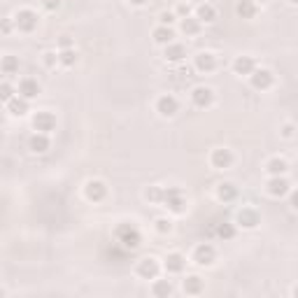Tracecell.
Masks as SVG:
<instances>
[{
  "instance_id": "obj_6",
  "label": "cell",
  "mask_w": 298,
  "mask_h": 298,
  "mask_svg": "<svg viewBox=\"0 0 298 298\" xmlns=\"http://www.w3.org/2000/svg\"><path fill=\"white\" fill-rule=\"evenodd\" d=\"M33 128L38 133H52L56 128V116L52 112H38L33 116Z\"/></svg>"
},
{
  "instance_id": "obj_41",
  "label": "cell",
  "mask_w": 298,
  "mask_h": 298,
  "mask_svg": "<svg viewBox=\"0 0 298 298\" xmlns=\"http://www.w3.org/2000/svg\"><path fill=\"white\" fill-rule=\"evenodd\" d=\"M2 33H5V35H10V33H12V21H10V19H5V21H2Z\"/></svg>"
},
{
  "instance_id": "obj_24",
  "label": "cell",
  "mask_w": 298,
  "mask_h": 298,
  "mask_svg": "<svg viewBox=\"0 0 298 298\" xmlns=\"http://www.w3.org/2000/svg\"><path fill=\"white\" fill-rule=\"evenodd\" d=\"M266 170H268V172L275 177V175H284L286 170H289V166H286L284 158H270V161H268V166H266Z\"/></svg>"
},
{
  "instance_id": "obj_13",
  "label": "cell",
  "mask_w": 298,
  "mask_h": 298,
  "mask_svg": "<svg viewBox=\"0 0 298 298\" xmlns=\"http://www.w3.org/2000/svg\"><path fill=\"white\" fill-rule=\"evenodd\" d=\"M210 161L214 168L224 170V168H230V163H233V154H230V149H214L210 156Z\"/></svg>"
},
{
  "instance_id": "obj_35",
  "label": "cell",
  "mask_w": 298,
  "mask_h": 298,
  "mask_svg": "<svg viewBox=\"0 0 298 298\" xmlns=\"http://www.w3.org/2000/svg\"><path fill=\"white\" fill-rule=\"evenodd\" d=\"M56 63H58V54H54V52H44V66H47V68H54Z\"/></svg>"
},
{
  "instance_id": "obj_37",
  "label": "cell",
  "mask_w": 298,
  "mask_h": 298,
  "mask_svg": "<svg viewBox=\"0 0 298 298\" xmlns=\"http://www.w3.org/2000/svg\"><path fill=\"white\" fill-rule=\"evenodd\" d=\"M42 5H44V10L54 12V10H58V7H61V0H44Z\"/></svg>"
},
{
  "instance_id": "obj_2",
  "label": "cell",
  "mask_w": 298,
  "mask_h": 298,
  "mask_svg": "<svg viewBox=\"0 0 298 298\" xmlns=\"http://www.w3.org/2000/svg\"><path fill=\"white\" fill-rule=\"evenodd\" d=\"M170 212H175V214H182L186 210V200H184V194L182 189H177V186H170V189H163V200H161Z\"/></svg>"
},
{
  "instance_id": "obj_36",
  "label": "cell",
  "mask_w": 298,
  "mask_h": 298,
  "mask_svg": "<svg viewBox=\"0 0 298 298\" xmlns=\"http://www.w3.org/2000/svg\"><path fill=\"white\" fill-rule=\"evenodd\" d=\"M294 133H296V126H294V124H284V126H282V138H294Z\"/></svg>"
},
{
  "instance_id": "obj_32",
  "label": "cell",
  "mask_w": 298,
  "mask_h": 298,
  "mask_svg": "<svg viewBox=\"0 0 298 298\" xmlns=\"http://www.w3.org/2000/svg\"><path fill=\"white\" fill-rule=\"evenodd\" d=\"M217 236L219 238H224V240H230V238L236 236V228H233V226H230V224H219V228H217Z\"/></svg>"
},
{
  "instance_id": "obj_10",
  "label": "cell",
  "mask_w": 298,
  "mask_h": 298,
  "mask_svg": "<svg viewBox=\"0 0 298 298\" xmlns=\"http://www.w3.org/2000/svg\"><path fill=\"white\" fill-rule=\"evenodd\" d=\"M194 66H196L198 72H212V70L217 68V58H214V54H210V52H200V54L196 56V61H194Z\"/></svg>"
},
{
  "instance_id": "obj_26",
  "label": "cell",
  "mask_w": 298,
  "mask_h": 298,
  "mask_svg": "<svg viewBox=\"0 0 298 298\" xmlns=\"http://www.w3.org/2000/svg\"><path fill=\"white\" fill-rule=\"evenodd\" d=\"M184 292L186 294H200L203 292V280L198 278V275H191V278L184 280Z\"/></svg>"
},
{
  "instance_id": "obj_17",
  "label": "cell",
  "mask_w": 298,
  "mask_h": 298,
  "mask_svg": "<svg viewBox=\"0 0 298 298\" xmlns=\"http://www.w3.org/2000/svg\"><path fill=\"white\" fill-rule=\"evenodd\" d=\"M40 94V84L35 80H30V77H26V80L19 82V96H24V98H35V96Z\"/></svg>"
},
{
  "instance_id": "obj_34",
  "label": "cell",
  "mask_w": 298,
  "mask_h": 298,
  "mask_svg": "<svg viewBox=\"0 0 298 298\" xmlns=\"http://www.w3.org/2000/svg\"><path fill=\"white\" fill-rule=\"evenodd\" d=\"M0 98H2V102H5V105H7V102H10V100H12V98H14V94H12V86H10L7 82H5V84H2V86H0Z\"/></svg>"
},
{
  "instance_id": "obj_39",
  "label": "cell",
  "mask_w": 298,
  "mask_h": 298,
  "mask_svg": "<svg viewBox=\"0 0 298 298\" xmlns=\"http://www.w3.org/2000/svg\"><path fill=\"white\" fill-rule=\"evenodd\" d=\"M189 2H182V5H177V14H182V16H189Z\"/></svg>"
},
{
  "instance_id": "obj_4",
  "label": "cell",
  "mask_w": 298,
  "mask_h": 298,
  "mask_svg": "<svg viewBox=\"0 0 298 298\" xmlns=\"http://www.w3.org/2000/svg\"><path fill=\"white\" fill-rule=\"evenodd\" d=\"M250 82H252V86L256 88V91H266V88H270V86H272L275 77H272L270 70L258 68V70H254V72L250 74Z\"/></svg>"
},
{
  "instance_id": "obj_15",
  "label": "cell",
  "mask_w": 298,
  "mask_h": 298,
  "mask_svg": "<svg viewBox=\"0 0 298 298\" xmlns=\"http://www.w3.org/2000/svg\"><path fill=\"white\" fill-rule=\"evenodd\" d=\"M254 70H256V66H254L252 56H238L233 61V72L236 74H252Z\"/></svg>"
},
{
  "instance_id": "obj_25",
  "label": "cell",
  "mask_w": 298,
  "mask_h": 298,
  "mask_svg": "<svg viewBox=\"0 0 298 298\" xmlns=\"http://www.w3.org/2000/svg\"><path fill=\"white\" fill-rule=\"evenodd\" d=\"M180 28H182L184 35H196L198 30H200V21L194 19V16H184L182 24H180Z\"/></svg>"
},
{
  "instance_id": "obj_46",
  "label": "cell",
  "mask_w": 298,
  "mask_h": 298,
  "mask_svg": "<svg viewBox=\"0 0 298 298\" xmlns=\"http://www.w3.org/2000/svg\"><path fill=\"white\" fill-rule=\"evenodd\" d=\"M294 296H298V286H296V289H294Z\"/></svg>"
},
{
  "instance_id": "obj_43",
  "label": "cell",
  "mask_w": 298,
  "mask_h": 298,
  "mask_svg": "<svg viewBox=\"0 0 298 298\" xmlns=\"http://www.w3.org/2000/svg\"><path fill=\"white\" fill-rule=\"evenodd\" d=\"M130 5H136V7H142V5H147V0H128Z\"/></svg>"
},
{
  "instance_id": "obj_28",
  "label": "cell",
  "mask_w": 298,
  "mask_h": 298,
  "mask_svg": "<svg viewBox=\"0 0 298 298\" xmlns=\"http://www.w3.org/2000/svg\"><path fill=\"white\" fill-rule=\"evenodd\" d=\"M19 70V61H16V56H5L2 58V72L5 74H14Z\"/></svg>"
},
{
  "instance_id": "obj_3",
  "label": "cell",
  "mask_w": 298,
  "mask_h": 298,
  "mask_svg": "<svg viewBox=\"0 0 298 298\" xmlns=\"http://www.w3.org/2000/svg\"><path fill=\"white\" fill-rule=\"evenodd\" d=\"M14 24H16L19 30L30 33V30H35V26H38V14H35L33 10H19L16 16H14Z\"/></svg>"
},
{
  "instance_id": "obj_44",
  "label": "cell",
  "mask_w": 298,
  "mask_h": 298,
  "mask_svg": "<svg viewBox=\"0 0 298 298\" xmlns=\"http://www.w3.org/2000/svg\"><path fill=\"white\" fill-rule=\"evenodd\" d=\"M254 2H261V5H266V2H270V0H254Z\"/></svg>"
},
{
  "instance_id": "obj_45",
  "label": "cell",
  "mask_w": 298,
  "mask_h": 298,
  "mask_svg": "<svg viewBox=\"0 0 298 298\" xmlns=\"http://www.w3.org/2000/svg\"><path fill=\"white\" fill-rule=\"evenodd\" d=\"M289 2H292V5H298V0H289Z\"/></svg>"
},
{
  "instance_id": "obj_16",
  "label": "cell",
  "mask_w": 298,
  "mask_h": 298,
  "mask_svg": "<svg viewBox=\"0 0 298 298\" xmlns=\"http://www.w3.org/2000/svg\"><path fill=\"white\" fill-rule=\"evenodd\" d=\"M28 149L33 152V154H44L49 149V138L47 133H35L30 140H28Z\"/></svg>"
},
{
  "instance_id": "obj_14",
  "label": "cell",
  "mask_w": 298,
  "mask_h": 298,
  "mask_svg": "<svg viewBox=\"0 0 298 298\" xmlns=\"http://www.w3.org/2000/svg\"><path fill=\"white\" fill-rule=\"evenodd\" d=\"M238 224L242 228H254V226H258V212L252 210V208H242L238 212Z\"/></svg>"
},
{
  "instance_id": "obj_11",
  "label": "cell",
  "mask_w": 298,
  "mask_h": 298,
  "mask_svg": "<svg viewBox=\"0 0 298 298\" xmlns=\"http://www.w3.org/2000/svg\"><path fill=\"white\" fill-rule=\"evenodd\" d=\"M138 275H140V278H144V280H154L156 275H158V261H156V258H152V256L142 258V261L138 264Z\"/></svg>"
},
{
  "instance_id": "obj_20",
  "label": "cell",
  "mask_w": 298,
  "mask_h": 298,
  "mask_svg": "<svg viewBox=\"0 0 298 298\" xmlns=\"http://www.w3.org/2000/svg\"><path fill=\"white\" fill-rule=\"evenodd\" d=\"M184 266H186V261H184V256L177 254V252H172V254L166 256V270L168 272H182Z\"/></svg>"
},
{
  "instance_id": "obj_23",
  "label": "cell",
  "mask_w": 298,
  "mask_h": 298,
  "mask_svg": "<svg viewBox=\"0 0 298 298\" xmlns=\"http://www.w3.org/2000/svg\"><path fill=\"white\" fill-rule=\"evenodd\" d=\"M196 19L205 21V24H212V21L217 19V10L212 5H208V2H205V5H198L196 7Z\"/></svg>"
},
{
  "instance_id": "obj_8",
  "label": "cell",
  "mask_w": 298,
  "mask_h": 298,
  "mask_svg": "<svg viewBox=\"0 0 298 298\" xmlns=\"http://www.w3.org/2000/svg\"><path fill=\"white\" fill-rule=\"evenodd\" d=\"M156 110H158L161 116H175L177 110H180V102H177L175 96H161L156 100Z\"/></svg>"
},
{
  "instance_id": "obj_33",
  "label": "cell",
  "mask_w": 298,
  "mask_h": 298,
  "mask_svg": "<svg viewBox=\"0 0 298 298\" xmlns=\"http://www.w3.org/2000/svg\"><path fill=\"white\" fill-rule=\"evenodd\" d=\"M156 230L166 236V233L172 230V222H170V219H156Z\"/></svg>"
},
{
  "instance_id": "obj_9",
  "label": "cell",
  "mask_w": 298,
  "mask_h": 298,
  "mask_svg": "<svg viewBox=\"0 0 298 298\" xmlns=\"http://www.w3.org/2000/svg\"><path fill=\"white\" fill-rule=\"evenodd\" d=\"M214 256H217V252H214V247L208 242L198 244L196 250H194V261H196L198 266H210L212 261H214Z\"/></svg>"
},
{
  "instance_id": "obj_18",
  "label": "cell",
  "mask_w": 298,
  "mask_h": 298,
  "mask_svg": "<svg viewBox=\"0 0 298 298\" xmlns=\"http://www.w3.org/2000/svg\"><path fill=\"white\" fill-rule=\"evenodd\" d=\"M166 61L170 63H180L184 61V56H186V49L182 47V44H175V42H170V44H166Z\"/></svg>"
},
{
  "instance_id": "obj_27",
  "label": "cell",
  "mask_w": 298,
  "mask_h": 298,
  "mask_svg": "<svg viewBox=\"0 0 298 298\" xmlns=\"http://www.w3.org/2000/svg\"><path fill=\"white\" fill-rule=\"evenodd\" d=\"M172 38H175V35H172L170 26H158L154 30V40L158 42V44H170V42H172Z\"/></svg>"
},
{
  "instance_id": "obj_12",
  "label": "cell",
  "mask_w": 298,
  "mask_h": 298,
  "mask_svg": "<svg viewBox=\"0 0 298 298\" xmlns=\"http://www.w3.org/2000/svg\"><path fill=\"white\" fill-rule=\"evenodd\" d=\"M266 189H268V194H270V196L282 198V196H286V194H289V182H286L284 177L275 175L270 182L266 184Z\"/></svg>"
},
{
  "instance_id": "obj_40",
  "label": "cell",
  "mask_w": 298,
  "mask_h": 298,
  "mask_svg": "<svg viewBox=\"0 0 298 298\" xmlns=\"http://www.w3.org/2000/svg\"><path fill=\"white\" fill-rule=\"evenodd\" d=\"M58 44H61V49H70V44H72V40H70L68 35H63L61 40H58Z\"/></svg>"
},
{
  "instance_id": "obj_30",
  "label": "cell",
  "mask_w": 298,
  "mask_h": 298,
  "mask_svg": "<svg viewBox=\"0 0 298 298\" xmlns=\"http://www.w3.org/2000/svg\"><path fill=\"white\" fill-rule=\"evenodd\" d=\"M144 198L152 200V203H161L163 200V186H149V189L144 191Z\"/></svg>"
},
{
  "instance_id": "obj_1",
  "label": "cell",
  "mask_w": 298,
  "mask_h": 298,
  "mask_svg": "<svg viewBox=\"0 0 298 298\" xmlns=\"http://www.w3.org/2000/svg\"><path fill=\"white\" fill-rule=\"evenodd\" d=\"M116 240H119L126 250H136V247H140V242H142V236H140V230H138L133 224H119V226H116Z\"/></svg>"
},
{
  "instance_id": "obj_42",
  "label": "cell",
  "mask_w": 298,
  "mask_h": 298,
  "mask_svg": "<svg viewBox=\"0 0 298 298\" xmlns=\"http://www.w3.org/2000/svg\"><path fill=\"white\" fill-rule=\"evenodd\" d=\"M292 208L294 210H298V189L292 194Z\"/></svg>"
},
{
  "instance_id": "obj_5",
  "label": "cell",
  "mask_w": 298,
  "mask_h": 298,
  "mask_svg": "<svg viewBox=\"0 0 298 298\" xmlns=\"http://www.w3.org/2000/svg\"><path fill=\"white\" fill-rule=\"evenodd\" d=\"M212 100H214V91H212L210 86H196L191 91V102H194L196 108H200V110L210 108Z\"/></svg>"
},
{
  "instance_id": "obj_19",
  "label": "cell",
  "mask_w": 298,
  "mask_h": 298,
  "mask_svg": "<svg viewBox=\"0 0 298 298\" xmlns=\"http://www.w3.org/2000/svg\"><path fill=\"white\" fill-rule=\"evenodd\" d=\"M236 12H238L240 19H254V14H256V2H254V0H238Z\"/></svg>"
},
{
  "instance_id": "obj_38",
  "label": "cell",
  "mask_w": 298,
  "mask_h": 298,
  "mask_svg": "<svg viewBox=\"0 0 298 298\" xmlns=\"http://www.w3.org/2000/svg\"><path fill=\"white\" fill-rule=\"evenodd\" d=\"M172 21H175V16H172L170 12H163V14H161V26H170Z\"/></svg>"
},
{
  "instance_id": "obj_31",
  "label": "cell",
  "mask_w": 298,
  "mask_h": 298,
  "mask_svg": "<svg viewBox=\"0 0 298 298\" xmlns=\"http://www.w3.org/2000/svg\"><path fill=\"white\" fill-rule=\"evenodd\" d=\"M58 63H63V66H74V63H77V52L63 49L61 54H58Z\"/></svg>"
},
{
  "instance_id": "obj_21",
  "label": "cell",
  "mask_w": 298,
  "mask_h": 298,
  "mask_svg": "<svg viewBox=\"0 0 298 298\" xmlns=\"http://www.w3.org/2000/svg\"><path fill=\"white\" fill-rule=\"evenodd\" d=\"M7 110H10V114L12 116H24L28 112V98H12V100L7 102Z\"/></svg>"
},
{
  "instance_id": "obj_22",
  "label": "cell",
  "mask_w": 298,
  "mask_h": 298,
  "mask_svg": "<svg viewBox=\"0 0 298 298\" xmlns=\"http://www.w3.org/2000/svg\"><path fill=\"white\" fill-rule=\"evenodd\" d=\"M236 196H238V189L230 182H224V184H219V186H217V198H219V200H224V203L236 200Z\"/></svg>"
},
{
  "instance_id": "obj_29",
  "label": "cell",
  "mask_w": 298,
  "mask_h": 298,
  "mask_svg": "<svg viewBox=\"0 0 298 298\" xmlns=\"http://www.w3.org/2000/svg\"><path fill=\"white\" fill-rule=\"evenodd\" d=\"M152 294H154V296H170V294H172V284H170V282H156L154 286H152Z\"/></svg>"
},
{
  "instance_id": "obj_7",
  "label": "cell",
  "mask_w": 298,
  "mask_h": 298,
  "mask_svg": "<svg viewBox=\"0 0 298 298\" xmlns=\"http://www.w3.org/2000/svg\"><path fill=\"white\" fill-rule=\"evenodd\" d=\"M84 196H86L88 200H94V203H100L102 198L108 196V186H105L100 180H91V182H86V186H84Z\"/></svg>"
}]
</instances>
